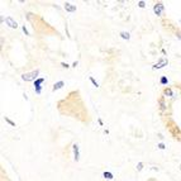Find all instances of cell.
Instances as JSON below:
<instances>
[{"label": "cell", "mask_w": 181, "mask_h": 181, "mask_svg": "<svg viewBox=\"0 0 181 181\" xmlns=\"http://www.w3.org/2000/svg\"><path fill=\"white\" fill-rule=\"evenodd\" d=\"M38 75H39V70H36V71H32V72H28V74L22 75V79H23L24 81H33V80L37 81Z\"/></svg>", "instance_id": "6da1fadb"}, {"label": "cell", "mask_w": 181, "mask_h": 181, "mask_svg": "<svg viewBox=\"0 0 181 181\" xmlns=\"http://www.w3.org/2000/svg\"><path fill=\"white\" fill-rule=\"evenodd\" d=\"M163 9H165V7H163L162 3H157V4H154V7H153V11H154L157 15H161L162 13H163Z\"/></svg>", "instance_id": "7a4b0ae2"}, {"label": "cell", "mask_w": 181, "mask_h": 181, "mask_svg": "<svg viewBox=\"0 0 181 181\" xmlns=\"http://www.w3.org/2000/svg\"><path fill=\"white\" fill-rule=\"evenodd\" d=\"M167 63H169V61H167L166 58H162V60H160V62H157V63L153 66V68H154V70H158V68H162V67L167 66Z\"/></svg>", "instance_id": "3957f363"}, {"label": "cell", "mask_w": 181, "mask_h": 181, "mask_svg": "<svg viewBox=\"0 0 181 181\" xmlns=\"http://www.w3.org/2000/svg\"><path fill=\"white\" fill-rule=\"evenodd\" d=\"M5 23L9 25L10 28H17L18 27V24H17V22L13 19V18H10V17H8L7 19H5Z\"/></svg>", "instance_id": "277c9868"}, {"label": "cell", "mask_w": 181, "mask_h": 181, "mask_svg": "<svg viewBox=\"0 0 181 181\" xmlns=\"http://www.w3.org/2000/svg\"><path fill=\"white\" fill-rule=\"evenodd\" d=\"M43 81H44V79H38V80L34 82V89H36V91H37L38 94L41 93V84H42Z\"/></svg>", "instance_id": "5b68a950"}, {"label": "cell", "mask_w": 181, "mask_h": 181, "mask_svg": "<svg viewBox=\"0 0 181 181\" xmlns=\"http://www.w3.org/2000/svg\"><path fill=\"white\" fill-rule=\"evenodd\" d=\"M65 9H66V11L72 13V11L76 10V5H72V4H70V3H66V4H65Z\"/></svg>", "instance_id": "8992f818"}, {"label": "cell", "mask_w": 181, "mask_h": 181, "mask_svg": "<svg viewBox=\"0 0 181 181\" xmlns=\"http://www.w3.org/2000/svg\"><path fill=\"white\" fill-rule=\"evenodd\" d=\"M74 154H75V161L80 160V153H79V146L74 144Z\"/></svg>", "instance_id": "52a82bcc"}, {"label": "cell", "mask_w": 181, "mask_h": 181, "mask_svg": "<svg viewBox=\"0 0 181 181\" xmlns=\"http://www.w3.org/2000/svg\"><path fill=\"white\" fill-rule=\"evenodd\" d=\"M158 104H160V109H161V112H165L167 108H166V104H165V99L161 98L160 100H158Z\"/></svg>", "instance_id": "ba28073f"}, {"label": "cell", "mask_w": 181, "mask_h": 181, "mask_svg": "<svg viewBox=\"0 0 181 181\" xmlns=\"http://www.w3.org/2000/svg\"><path fill=\"white\" fill-rule=\"evenodd\" d=\"M63 85H65V84H63V81H58V82H56V84L53 85V89H52V90H53V91H56V90H58V89H61Z\"/></svg>", "instance_id": "9c48e42d"}, {"label": "cell", "mask_w": 181, "mask_h": 181, "mask_svg": "<svg viewBox=\"0 0 181 181\" xmlns=\"http://www.w3.org/2000/svg\"><path fill=\"white\" fill-rule=\"evenodd\" d=\"M163 94H165L166 96H169V98H172V96H173V93H172V90L170 89V87H166L165 91H163Z\"/></svg>", "instance_id": "30bf717a"}, {"label": "cell", "mask_w": 181, "mask_h": 181, "mask_svg": "<svg viewBox=\"0 0 181 181\" xmlns=\"http://www.w3.org/2000/svg\"><path fill=\"white\" fill-rule=\"evenodd\" d=\"M103 176H104L106 180H113V179H114V176H113V173H112V172H106V171H105L104 173H103Z\"/></svg>", "instance_id": "8fae6325"}, {"label": "cell", "mask_w": 181, "mask_h": 181, "mask_svg": "<svg viewBox=\"0 0 181 181\" xmlns=\"http://www.w3.org/2000/svg\"><path fill=\"white\" fill-rule=\"evenodd\" d=\"M120 37H122L123 39H129L131 38V36H129L128 32H122V33H120Z\"/></svg>", "instance_id": "7c38bea8"}, {"label": "cell", "mask_w": 181, "mask_h": 181, "mask_svg": "<svg viewBox=\"0 0 181 181\" xmlns=\"http://www.w3.org/2000/svg\"><path fill=\"white\" fill-rule=\"evenodd\" d=\"M142 169H143V163L142 162H138L137 163V171H141Z\"/></svg>", "instance_id": "4fadbf2b"}, {"label": "cell", "mask_w": 181, "mask_h": 181, "mask_svg": "<svg viewBox=\"0 0 181 181\" xmlns=\"http://www.w3.org/2000/svg\"><path fill=\"white\" fill-rule=\"evenodd\" d=\"M5 122H8V123H9L11 127H15V123H14V122H11L9 118H7V117H5Z\"/></svg>", "instance_id": "5bb4252c"}, {"label": "cell", "mask_w": 181, "mask_h": 181, "mask_svg": "<svg viewBox=\"0 0 181 181\" xmlns=\"http://www.w3.org/2000/svg\"><path fill=\"white\" fill-rule=\"evenodd\" d=\"M90 81L93 82V85L95 86V87H98V86H99V84H98V82H96L95 80H94V77H90Z\"/></svg>", "instance_id": "9a60e30c"}, {"label": "cell", "mask_w": 181, "mask_h": 181, "mask_svg": "<svg viewBox=\"0 0 181 181\" xmlns=\"http://www.w3.org/2000/svg\"><path fill=\"white\" fill-rule=\"evenodd\" d=\"M138 7H139V8H144V7H146V3H144V1H138Z\"/></svg>", "instance_id": "2e32d148"}, {"label": "cell", "mask_w": 181, "mask_h": 181, "mask_svg": "<svg viewBox=\"0 0 181 181\" xmlns=\"http://www.w3.org/2000/svg\"><path fill=\"white\" fill-rule=\"evenodd\" d=\"M157 147H158V148H160V150H165V148H166V147H165V144H163V143H158V146H157Z\"/></svg>", "instance_id": "e0dca14e"}, {"label": "cell", "mask_w": 181, "mask_h": 181, "mask_svg": "<svg viewBox=\"0 0 181 181\" xmlns=\"http://www.w3.org/2000/svg\"><path fill=\"white\" fill-rule=\"evenodd\" d=\"M166 82H167V79H166V77H162V79H161V84H166Z\"/></svg>", "instance_id": "ac0fdd59"}, {"label": "cell", "mask_w": 181, "mask_h": 181, "mask_svg": "<svg viewBox=\"0 0 181 181\" xmlns=\"http://www.w3.org/2000/svg\"><path fill=\"white\" fill-rule=\"evenodd\" d=\"M23 32H24V33H25V34H27V36H29L28 30H27V28H25V25H24V27H23Z\"/></svg>", "instance_id": "d6986e66"}, {"label": "cell", "mask_w": 181, "mask_h": 181, "mask_svg": "<svg viewBox=\"0 0 181 181\" xmlns=\"http://www.w3.org/2000/svg\"><path fill=\"white\" fill-rule=\"evenodd\" d=\"M61 65H62V67H68V65H67V63H65V62H62V63H61Z\"/></svg>", "instance_id": "ffe728a7"}, {"label": "cell", "mask_w": 181, "mask_h": 181, "mask_svg": "<svg viewBox=\"0 0 181 181\" xmlns=\"http://www.w3.org/2000/svg\"><path fill=\"white\" fill-rule=\"evenodd\" d=\"M180 169H181V165H180Z\"/></svg>", "instance_id": "44dd1931"}]
</instances>
